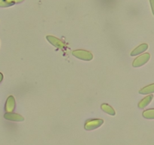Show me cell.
I'll list each match as a JSON object with an SVG mask.
<instances>
[{
  "mask_svg": "<svg viewBox=\"0 0 154 145\" xmlns=\"http://www.w3.org/2000/svg\"><path fill=\"white\" fill-rule=\"evenodd\" d=\"M72 54L75 57H77V58L81 59V60H86V61L91 60L93 58V54L90 51L83 49L75 50V51H72Z\"/></svg>",
  "mask_w": 154,
  "mask_h": 145,
  "instance_id": "6da1fadb",
  "label": "cell"
},
{
  "mask_svg": "<svg viewBox=\"0 0 154 145\" xmlns=\"http://www.w3.org/2000/svg\"><path fill=\"white\" fill-rule=\"evenodd\" d=\"M104 123V120L102 119H88L85 122L84 128L87 131H92V130L96 129L99 128L102 124Z\"/></svg>",
  "mask_w": 154,
  "mask_h": 145,
  "instance_id": "7a4b0ae2",
  "label": "cell"
},
{
  "mask_svg": "<svg viewBox=\"0 0 154 145\" xmlns=\"http://www.w3.org/2000/svg\"><path fill=\"white\" fill-rule=\"evenodd\" d=\"M150 58V54L149 53H144L141 55L138 56L132 62V66L134 67H140L149 61Z\"/></svg>",
  "mask_w": 154,
  "mask_h": 145,
  "instance_id": "3957f363",
  "label": "cell"
},
{
  "mask_svg": "<svg viewBox=\"0 0 154 145\" xmlns=\"http://www.w3.org/2000/svg\"><path fill=\"white\" fill-rule=\"evenodd\" d=\"M46 39H48V42L53 45L54 46H55L56 48H65L66 47V44H65L64 42H63L62 40L59 39L58 38L55 37L54 36H46Z\"/></svg>",
  "mask_w": 154,
  "mask_h": 145,
  "instance_id": "277c9868",
  "label": "cell"
},
{
  "mask_svg": "<svg viewBox=\"0 0 154 145\" xmlns=\"http://www.w3.org/2000/svg\"><path fill=\"white\" fill-rule=\"evenodd\" d=\"M15 106H16V102H15V98L14 96L10 95L6 100L5 105V110L6 113H11L14 110Z\"/></svg>",
  "mask_w": 154,
  "mask_h": 145,
  "instance_id": "5b68a950",
  "label": "cell"
},
{
  "mask_svg": "<svg viewBox=\"0 0 154 145\" xmlns=\"http://www.w3.org/2000/svg\"><path fill=\"white\" fill-rule=\"evenodd\" d=\"M4 118L7 120L13 121V122H23V121H24V118L21 115L18 114V113H14L13 112L5 113L4 115Z\"/></svg>",
  "mask_w": 154,
  "mask_h": 145,
  "instance_id": "8992f818",
  "label": "cell"
},
{
  "mask_svg": "<svg viewBox=\"0 0 154 145\" xmlns=\"http://www.w3.org/2000/svg\"><path fill=\"white\" fill-rule=\"evenodd\" d=\"M153 95H149L147 96H146L145 98H143L139 103H138V108L140 109H144L147 106H148L150 104V103L151 102L152 100L153 99Z\"/></svg>",
  "mask_w": 154,
  "mask_h": 145,
  "instance_id": "52a82bcc",
  "label": "cell"
},
{
  "mask_svg": "<svg viewBox=\"0 0 154 145\" xmlns=\"http://www.w3.org/2000/svg\"><path fill=\"white\" fill-rule=\"evenodd\" d=\"M147 48H148V45H147V44H146V43L141 44V45H138V47H136V48H135V49H134L133 51L131 52L130 55L131 56L138 55V54H141V53L144 52V51H145Z\"/></svg>",
  "mask_w": 154,
  "mask_h": 145,
  "instance_id": "ba28073f",
  "label": "cell"
},
{
  "mask_svg": "<svg viewBox=\"0 0 154 145\" xmlns=\"http://www.w3.org/2000/svg\"><path fill=\"white\" fill-rule=\"evenodd\" d=\"M101 109H102L105 113H108V114L111 115V116H115V110H114V109L113 108L111 105H109V104H102V105H101Z\"/></svg>",
  "mask_w": 154,
  "mask_h": 145,
  "instance_id": "9c48e42d",
  "label": "cell"
},
{
  "mask_svg": "<svg viewBox=\"0 0 154 145\" xmlns=\"http://www.w3.org/2000/svg\"><path fill=\"white\" fill-rule=\"evenodd\" d=\"M23 0H0V7H9L16 3H20Z\"/></svg>",
  "mask_w": 154,
  "mask_h": 145,
  "instance_id": "30bf717a",
  "label": "cell"
},
{
  "mask_svg": "<svg viewBox=\"0 0 154 145\" xmlns=\"http://www.w3.org/2000/svg\"><path fill=\"white\" fill-rule=\"evenodd\" d=\"M139 93L141 95H149V94L154 93V83L145 86V87L140 89Z\"/></svg>",
  "mask_w": 154,
  "mask_h": 145,
  "instance_id": "8fae6325",
  "label": "cell"
},
{
  "mask_svg": "<svg viewBox=\"0 0 154 145\" xmlns=\"http://www.w3.org/2000/svg\"><path fill=\"white\" fill-rule=\"evenodd\" d=\"M143 117L147 119H154V108L148 109L143 112Z\"/></svg>",
  "mask_w": 154,
  "mask_h": 145,
  "instance_id": "7c38bea8",
  "label": "cell"
},
{
  "mask_svg": "<svg viewBox=\"0 0 154 145\" xmlns=\"http://www.w3.org/2000/svg\"><path fill=\"white\" fill-rule=\"evenodd\" d=\"M150 6H151V10L152 12H153V14L154 16V0H150Z\"/></svg>",
  "mask_w": 154,
  "mask_h": 145,
  "instance_id": "4fadbf2b",
  "label": "cell"
},
{
  "mask_svg": "<svg viewBox=\"0 0 154 145\" xmlns=\"http://www.w3.org/2000/svg\"><path fill=\"white\" fill-rule=\"evenodd\" d=\"M2 79H3V75H2V72H0V82L2 81Z\"/></svg>",
  "mask_w": 154,
  "mask_h": 145,
  "instance_id": "5bb4252c",
  "label": "cell"
}]
</instances>
